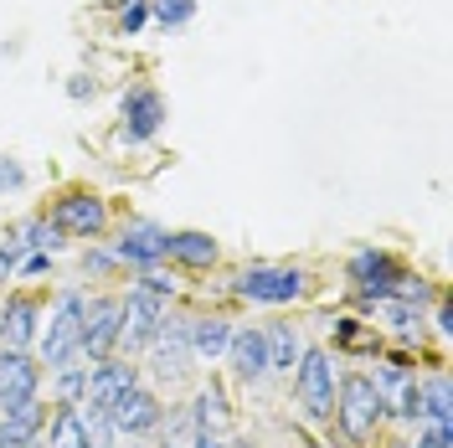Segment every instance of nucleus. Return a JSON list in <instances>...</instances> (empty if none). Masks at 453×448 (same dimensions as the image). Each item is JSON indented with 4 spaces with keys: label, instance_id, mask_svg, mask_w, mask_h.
I'll return each mask as SVG.
<instances>
[{
    "label": "nucleus",
    "instance_id": "1",
    "mask_svg": "<svg viewBox=\"0 0 453 448\" xmlns=\"http://www.w3.org/2000/svg\"><path fill=\"white\" fill-rule=\"evenodd\" d=\"M335 422H340V433H345L350 444H366L371 433L387 422V402H381V392L371 387V376L350 371V376L340 382V392H335Z\"/></svg>",
    "mask_w": 453,
    "mask_h": 448
},
{
    "label": "nucleus",
    "instance_id": "2",
    "mask_svg": "<svg viewBox=\"0 0 453 448\" xmlns=\"http://www.w3.org/2000/svg\"><path fill=\"white\" fill-rule=\"evenodd\" d=\"M304 289H310V274L279 268V263H253L232 279V294L248 305H294V299H304Z\"/></svg>",
    "mask_w": 453,
    "mask_h": 448
},
{
    "label": "nucleus",
    "instance_id": "3",
    "mask_svg": "<svg viewBox=\"0 0 453 448\" xmlns=\"http://www.w3.org/2000/svg\"><path fill=\"white\" fill-rule=\"evenodd\" d=\"M83 294L78 289H67L62 299H57L52 320H47V330H42V366L47 371H62V366L78 361V345H83Z\"/></svg>",
    "mask_w": 453,
    "mask_h": 448
},
{
    "label": "nucleus",
    "instance_id": "4",
    "mask_svg": "<svg viewBox=\"0 0 453 448\" xmlns=\"http://www.w3.org/2000/svg\"><path fill=\"white\" fill-rule=\"evenodd\" d=\"M170 305H175L170 294L134 283V289H129V299H124V320H119V345H124L129 356H140L144 345L160 336V325L170 320Z\"/></svg>",
    "mask_w": 453,
    "mask_h": 448
},
{
    "label": "nucleus",
    "instance_id": "5",
    "mask_svg": "<svg viewBox=\"0 0 453 448\" xmlns=\"http://www.w3.org/2000/svg\"><path fill=\"white\" fill-rule=\"evenodd\" d=\"M165 93L155 83H129L124 98H119V140L124 144H150L160 129H165Z\"/></svg>",
    "mask_w": 453,
    "mask_h": 448
},
{
    "label": "nucleus",
    "instance_id": "6",
    "mask_svg": "<svg viewBox=\"0 0 453 448\" xmlns=\"http://www.w3.org/2000/svg\"><path fill=\"white\" fill-rule=\"evenodd\" d=\"M288 376H294V397H299V407H304L314 422L335 418V366H330V351H319V345L304 351Z\"/></svg>",
    "mask_w": 453,
    "mask_h": 448
},
{
    "label": "nucleus",
    "instance_id": "7",
    "mask_svg": "<svg viewBox=\"0 0 453 448\" xmlns=\"http://www.w3.org/2000/svg\"><path fill=\"white\" fill-rule=\"evenodd\" d=\"M47 222L62 232V237H78V243H93L109 232V201L98 191H62L52 201V217Z\"/></svg>",
    "mask_w": 453,
    "mask_h": 448
},
{
    "label": "nucleus",
    "instance_id": "8",
    "mask_svg": "<svg viewBox=\"0 0 453 448\" xmlns=\"http://www.w3.org/2000/svg\"><path fill=\"white\" fill-rule=\"evenodd\" d=\"M191 340H186V320H165L160 325V336L144 345V366L155 371V382H165V387H180L186 376H191Z\"/></svg>",
    "mask_w": 453,
    "mask_h": 448
},
{
    "label": "nucleus",
    "instance_id": "9",
    "mask_svg": "<svg viewBox=\"0 0 453 448\" xmlns=\"http://www.w3.org/2000/svg\"><path fill=\"white\" fill-rule=\"evenodd\" d=\"M119 320H124V299H113V294L88 299L83 305V345H78L83 361H109L113 351H119Z\"/></svg>",
    "mask_w": 453,
    "mask_h": 448
},
{
    "label": "nucleus",
    "instance_id": "10",
    "mask_svg": "<svg viewBox=\"0 0 453 448\" xmlns=\"http://www.w3.org/2000/svg\"><path fill=\"white\" fill-rule=\"evenodd\" d=\"M165 227L150 222V217H134V222H124L119 232V243H113V258L119 263H129L134 274H150V268H160L165 263Z\"/></svg>",
    "mask_w": 453,
    "mask_h": 448
},
{
    "label": "nucleus",
    "instance_id": "11",
    "mask_svg": "<svg viewBox=\"0 0 453 448\" xmlns=\"http://www.w3.org/2000/svg\"><path fill=\"white\" fill-rule=\"evenodd\" d=\"M109 422L119 428V433H129V438H140V433H155L160 422H165V407H160V397L150 392L144 382H134V387H124V392L113 397L109 407Z\"/></svg>",
    "mask_w": 453,
    "mask_h": 448
},
{
    "label": "nucleus",
    "instance_id": "12",
    "mask_svg": "<svg viewBox=\"0 0 453 448\" xmlns=\"http://www.w3.org/2000/svg\"><path fill=\"white\" fill-rule=\"evenodd\" d=\"M345 274L356 283V299H361V305H376V299L392 294V279L402 274V263H396L387 248H361V252H350Z\"/></svg>",
    "mask_w": 453,
    "mask_h": 448
},
{
    "label": "nucleus",
    "instance_id": "13",
    "mask_svg": "<svg viewBox=\"0 0 453 448\" xmlns=\"http://www.w3.org/2000/svg\"><path fill=\"white\" fill-rule=\"evenodd\" d=\"M36 325H42V305L31 294H11L0 305V345L5 351H27L36 345Z\"/></svg>",
    "mask_w": 453,
    "mask_h": 448
},
{
    "label": "nucleus",
    "instance_id": "14",
    "mask_svg": "<svg viewBox=\"0 0 453 448\" xmlns=\"http://www.w3.org/2000/svg\"><path fill=\"white\" fill-rule=\"evenodd\" d=\"M237 382H257L268 376V351H263V330L257 325H232V340H226V356H222Z\"/></svg>",
    "mask_w": 453,
    "mask_h": 448
},
{
    "label": "nucleus",
    "instance_id": "15",
    "mask_svg": "<svg viewBox=\"0 0 453 448\" xmlns=\"http://www.w3.org/2000/svg\"><path fill=\"white\" fill-rule=\"evenodd\" d=\"M36 387H42V366L31 361L27 351H5L0 345V407L36 397Z\"/></svg>",
    "mask_w": 453,
    "mask_h": 448
},
{
    "label": "nucleus",
    "instance_id": "16",
    "mask_svg": "<svg viewBox=\"0 0 453 448\" xmlns=\"http://www.w3.org/2000/svg\"><path fill=\"white\" fill-rule=\"evenodd\" d=\"M140 382V366H129V361H93V371H88V397H83V407H109L113 397L124 392V387H134Z\"/></svg>",
    "mask_w": 453,
    "mask_h": 448
},
{
    "label": "nucleus",
    "instance_id": "17",
    "mask_svg": "<svg viewBox=\"0 0 453 448\" xmlns=\"http://www.w3.org/2000/svg\"><path fill=\"white\" fill-rule=\"evenodd\" d=\"M42 422H47V413H42V402H36V397L0 407V448H27V444H36Z\"/></svg>",
    "mask_w": 453,
    "mask_h": 448
},
{
    "label": "nucleus",
    "instance_id": "18",
    "mask_svg": "<svg viewBox=\"0 0 453 448\" xmlns=\"http://www.w3.org/2000/svg\"><path fill=\"white\" fill-rule=\"evenodd\" d=\"M186 340H191L196 361H222L226 340H232V320L226 314H196V320H186Z\"/></svg>",
    "mask_w": 453,
    "mask_h": 448
},
{
    "label": "nucleus",
    "instance_id": "19",
    "mask_svg": "<svg viewBox=\"0 0 453 448\" xmlns=\"http://www.w3.org/2000/svg\"><path fill=\"white\" fill-rule=\"evenodd\" d=\"M165 258L170 263H180V268H211L217 258H222V248H217V237L211 232H170L165 237Z\"/></svg>",
    "mask_w": 453,
    "mask_h": 448
},
{
    "label": "nucleus",
    "instance_id": "20",
    "mask_svg": "<svg viewBox=\"0 0 453 448\" xmlns=\"http://www.w3.org/2000/svg\"><path fill=\"white\" fill-rule=\"evenodd\" d=\"M263 351H268V371H294L299 356H304L294 325H263Z\"/></svg>",
    "mask_w": 453,
    "mask_h": 448
},
{
    "label": "nucleus",
    "instance_id": "21",
    "mask_svg": "<svg viewBox=\"0 0 453 448\" xmlns=\"http://www.w3.org/2000/svg\"><path fill=\"white\" fill-rule=\"evenodd\" d=\"M191 413V422H196V433H217L232 413H226V397H222V387H201V397H196V407H186Z\"/></svg>",
    "mask_w": 453,
    "mask_h": 448
},
{
    "label": "nucleus",
    "instance_id": "22",
    "mask_svg": "<svg viewBox=\"0 0 453 448\" xmlns=\"http://www.w3.org/2000/svg\"><path fill=\"white\" fill-rule=\"evenodd\" d=\"M423 418L433 422V428H449L453 418V407H449V376L443 371H433L423 382Z\"/></svg>",
    "mask_w": 453,
    "mask_h": 448
},
{
    "label": "nucleus",
    "instance_id": "23",
    "mask_svg": "<svg viewBox=\"0 0 453 448\" xmlns=\"http://www.w3.org/2000/svg\"><path fill=\"white\" fill-rule=\"evenodd\" d=\"M47 448H88L83 413H78V407H57V418H52V438H47Z\"/></svg>",
    "mask_w": 453,
    "mask_h": 448
},
{
    "label": "nucleus",
    "instance_id": "24",
    "mask_svg": "<svg viewBox=\"0 0 453 448\" xmlns=\"http://www.w3.org/2000/svg\"><path fill=\"white\" fill-rule=\"evenodd\" d=\"M150 21L165 31H180L196 21V0H150Z\"/></svg>",
    "mask_w": 453,
    "mask_h": 448
},
{
    "label": "nucleus",
    "instance_id": "25",
    "mask_svg": "<svg viewBox=\"0 0 453 448\" xmlns=\"http://www.w3.org/2000/svg\"><path fill=\"white\" fill-rule=\"evenodd\" d=\"M16 237H21V248H27V252H52V248H62V232H57L47 217H27V222L16 227Z\"/></svg>",
    "mask_w": 453,
    "mask_h": 448
},
{
    "label": "nucleus",
    "instance_id": "26",
    "mask_svg": "<svg viewBox=\"0 0 453 448\" xmlns=\"http://www.w3.org/2000/svg\"><path fill=\"white\" fill-rule=\"evenodd\" d=\"M150 21V0H119L113 5V36H140Z\"/></svg>",
    "mask_w": 453,
    "mask_h": 448
},
{
    "label": "nucleus",
    "instance_id": "27",
    "mask_svg": "<svg viewBox=\"0 0 453 448\" xmlns=\"http://www.w3.org/2000/svg\"><path fill=\"white\" fill-rule=\"evenodd\" d=\"M88 371H93V366H78V361L57 371V397H62V407H78L88 397Z\"/></svg>",
    "mask_w": 453,
    "mask_h": 448
},
{
    "label": "nucleus",
    "instance_id": "28",
    "mask_svg": "<svg viewBox=\"0 0 453 448\" xmlns=\"http://www.w3.org/2000/svg\"><path fill=\"white\" fill-rule=\"evenodd\" d=\"M387 299H402V305H433V299H438V294H433V283L427 279H412V274H396L392 279V294H387Z\"/></svg>",
    "mask_w": 453,
    "mask_h": 448
},
{
    "label": "nucleus",
    "instance_id": "29",
    "mask_svg": "<svg viewBox=\"0 0 453 448\" xmlns=\"http://www.w3.org/2000/svg\"><path fill=\"white\" fill-rule=\"evenodd\" d=\"M83 433H88V448H113L119 444V428L109 422L104 407H88L83 413Z\"/></svg>",
    "mask_w": 453,
    "mask_h": 448
},
{
    "label": "nucleus",
    "instance_id": "30",
    "mask_svg": "<svg viewBox=\"0 0 453 448\" xmlns=\"http://www.w3.org/2000/svg\"><path fill=\"white\" fill-rule=\"evenodd\" d=\"M335 340L345 345V351H376V336H366L356 320H340V325H335Z\"/></svg>",
    "mask_w": 453,
    "mask_h": 448
},
{
    "label": "nucleus",
    "instance_id": "31",
    "mask_svg": "<svg viewBox=\"0 0 453 448\" xmlns=\"http://www.w3.org/2000/svg\"><path fill=\"white\" fill-rule=\"evenodd\" d=\"M83 268H88V274H98V279H104V274H113V268H119V258H113L109 248H93V243H88V252H83Z\"/></svg>",
    "mask_w": 453,
    "mask_h": 448
},
{
    "label": "nucleus",
    "instance_id": "32",
    "mask_svg": "<svg viewBox=\"0 0 453 448\" xmlns=\"http://www.w3.org/2000/svg\"><path fill=\"white\" fill-rule=\"evenodd\" d=\"M21 258H27V248H21V237L11 232V237H0V279L11 274V268H21Z\"/></svg>",
    "mask_w": 453,
    "mask_h": 448
},
{
    "label": "nucleus",
    "instance_id": "33",
    "mask_svg": "<svg viewBox=\"0 0 453 448\" xmlns=\"http://www.w3.org/2000/svg\"><path fill=\"white\" fill-rule=\"evenodd\" d=\"M21 186H27V166L11 160V155H0V191H21Z\"/></svg>",
    "mask_w": 453,
    "mask_h": 448
},
{
    "label": "nucleus",
    "instance_id": "34",
    "mask_svg": "<svg viewBox=\"0 0 453 448\" xmlns=\"http://www.w3.org/2000/svg\"><path fill=\"white\" fill-rule=\"evenodd\" d=\"M67 98H73V104H93V98H98V83H93L88 73H73V78H67Z\"/></svg>",
    "mask_w": 453,
    "mask_h": 448
},
{
    "label": "nucleus",
    "instance_id": "35",
    "mask_svg": "<svg viewBox=\"0 0 453 448\" xmlns=\"http://www.w3.org/2000/svg\"><path fill=\"white\" fill-rule=\"evenodd\" d=\"M412 448H453V433H449V428H427Z\"/></svg>",
    "mask_w": 453,
    "mask_h": 448
},
{
    "label": "nucleus",
    "instance_id": "36",
    "mask_svg": "<svg viewBox=\"0 0 453 448\" xmlns=\"http://www.w3.org/2000/svg\"><path fill=\"white\" fill-rule=\"evenodd\" d=\"M52 268V252H27L21 258V274H47Z\"/></svg>",
    "mask_w": 453,
    "mask_h": 448
},
{
    "label": "nucleus",
    "instance_id": "37",
    "mask_svg": "<svg viewBox=\"0 0 453 448\" xmlns=\"http://www.w3.org/2000/svg\"><path fill=\"white\" fill-rule=\"evenodd\" d=\"M438 336H453V305L438 299Z\"/></svg>",
    "mask_w": 453,
    "mask_h": 448
},
{
    "label": "nucleus",
    "instance_id": "38",
    "mask_svg": "<svg viewBox=\"0 0 453 448\" xmlns=\"http://www.w3.org/2000/svg\"><path fill=\"white\" fill-rule=\"evenodd\" d=\"M191 448H226V444H222V438H217V433H201V438H196V444H191Z\"/></svg>",
    "mask_w": 453,
    "mask_h": 448
},
{
    "label": "nucleus",
    "instance_id": "39",
    "mask_svg": "<svg viewBox=\"0 0 453 448\" xmlns=\"http://www.w3.org/2000/svg\"><path fill=\"white\" fill-rule=\"evenodd\" d=\"M392 448H412V444H392Z\"/></svg>",
    "mask_w": 453,
    "mask_h": 448
}]
</instances>
